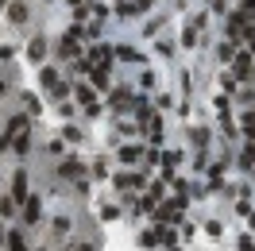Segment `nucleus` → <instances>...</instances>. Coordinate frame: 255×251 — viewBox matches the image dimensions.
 I'll list each match as a JSON object with an SVG mask.
<instances>
[{"label":"nucleus","instance_id":"obj_1","mask_svg":"<svg viewBox=\"0 0 255 251\" xmlns=\"http://www.w3.org/2000/svg\"><path fill=\"white\" fill-rule=\"evenodd\" d=\"M16 147V151H27V116H16L12 124H8V131H4V139H0V147Z\"/></svg>","mask_w":255,"mask_h":251},{"label":"nucleus","instance_id":"obj_2","mask_svg":"<svg viewBox=\"0 0 255 251\" xmlns=\"http://www.w3.org/2000/svg\"><path fill=\"white\" fill-rule=\"evenodd\" d=\"M120 158H124V162H135V158H139V147H124V151H120Z\"/></svg>","mask_w":255,"mask_h":251},{"label":"nucleus","instance_id":"obj_3","mask_svg":"<svg viewBox=\"0 0 255 251\" xmlns=\"http://www.w3.org/2000/svg\"><path fill=\"white\" fill-rule=\"evenodd\" d=\"M23 182H27V178H23V174H16V186H12V193H16V197H23V193H27V186H23Z\"/></svg>","mask_w":255,"mask_h":251},{"label":"nucleus","instance_id":"obj_4","mask_svg":"<svg viewBox=\"0 0 255 251\" xmlns=\"http://www.w3.org/2000/svg\"><path fill=\"white\" fill-rule=\"evenodd\" d=\"M27 220H39V201H35V197L27 201Z\"/></svg>","mask_w":255,"mask_h":251},{"label":"nucleus","instance_id":"obj_5","mask_svg":"<svg viewBox=\"0 0 255 251\" xmlns=\"http://www.w3.org/2000/svg\"><path fill=\"white\" fill-rule=\"evenodd\" d=\"M8 244H12V251H27V248H23V240H19V236H12Z\"/></svg>","mask_w":255,"mask_h":251},{"label":"nucleus","instance_id":"obj_6","mask_svg":"<svg viewBox=\"0 0 255 251\" xmlns=\"http://www.w3.org/2000/svg\"><path fill=\"white\" fill-rule=\"evenodd\" d=\"M244 4H248V12H255V0H244Z\"/></svg>","mask_w":255,"mask_h":251},{"label":"nucleus","instance_id":"obj_7","mask_svg":"<svg viewBox=\"0 0 255 251\" xmlns=\"http://www.w3.org/2000/svg\"><path fill=\"white\" fill-rule=\"evenodd\" d=\"M0 89H4V85H0Z\"/></svg>","mask_w":255,"mask_h":251}]
</instances>
